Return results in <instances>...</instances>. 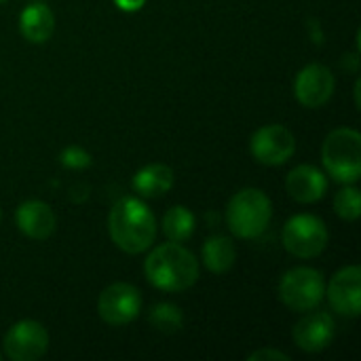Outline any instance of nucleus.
I'll list each match as a JSON object with an SVG mask.
<instances>
[{
    "label": "nucleus",
    "mask_w": 361,
    "mask_h": 361,
    "mask_svg": "<svg viewBox=\"0 0 361 361\" xmlns=\"http://www.w3.org/2000/svg\"><path fill=\"white\" fill-rule=\"evenodd\" d=\"M108 233L114 245L125 254H142L154 243L157 220L144 201L125 197L110 209Z\"/></svg>",
    "instance_id": "obj_1"
},
{
    "label": "nucleus",
    "mask_w": 361,
    "mask_h": 361,
    "mask_svg": "<svg viewBox=\"0 0 361 361\" xmlns=\"http://www.w3.org/2000/svg\"><path fill=\"white\" fill-rule=\"evenodd\" d=\"M146 279L163 292H184L199 279L197 258L180 243H163L146 258Z\"/></svg>",
    "instance_id": "obj_2"
},
{
    "label": "nucleus",
    "mask_w": 361,
    "mask_h": 361,
    "mask_svg": "<svg viewBox=\"0 0 361 361\" xmlns=\"http://www.w3.org/2000/svg\"><path fill=\"white\" fill-rule=\"evenodd\" d=\"M273 216L271 199L258 188L239 190L226 207V222L235 237L239 239H256L260 237Z\"/></svg>",
    "instance_id": "obj_3"
},
{
    "label": "nucleus",
    "mask_w": 361,
    "mask_h": 361,
    "mask_svg": "<svg viewBox=\"0 0 361 361\" xmlns=\"http://www.w3.org/2000/svg\"><path fill=\"white\" fill-rule=\"evenodd\" d=\"M326 171L341 184H355L361 176V135L355 129H334L322 148Z\"/></svg>",
    "instance_id": "obj_4"
},
{
    "label": "nucleus",
    "mask_w": 361,
    "mask_h": 361,
    "mask_svg": "<svg viewBox=\"0 0 361 361\" xmlns=\"http://www.w3.org/2000/svg\"><path fill=\"white\" fill-rule=\"evenodd\" d=\"M326 296V279L319 271L298 267L288 271L279 281V298L292 311H311Z\"/></svg>",
    "instance_id": "obj_5"
},
{
    "label": "nucleus",
    "mask_w": 361,
    "mask_h": 361,
    "mask_svg": "<svg viewBox=\"0 0 361 361\" xmlns=\"http://www.w3.org/2000/svg\"><path fill=\"white\" fill-rule=\"evenodd\" d=\"M328 228L324 220L311 214H298L283 226V247L296 258H315L328 245Z\"/></svg>",
    "instance_id": "obj_6"
},
{
    "label": "nucleus",
    "mask_w": 361,
    "mask_h": 361,
    "mask_svg": "<svg viewBox=\"0 0 361 361\" xmlns=\"http://www.w3.org/2000/svg\"><path fill=\"white\" fill-rule=\"evenodd\" d=\"M97 311L108 326L131 324L142 311V294L129 283H112L99 294Z\"/></svg>",
    "instance_id": "obj_7"
},
{
    "label": "nucleus",
    "mask_w": 361,
    "mask_h": 361,
    "mask_svg": "<svg viewBox=\"0 0 361 361\" xmlns=\"http://www.w3.org/2000/svg\"><path fill=\"white\" fill-rule=\"evenodd\" d=\"M49 349V334L42 324L23 319L4 334V353L13 361H34Z\"/></svg>",
    "instance_id": "obj_8"
},
{
    "label": "nucleus",
    "mask_w": 361,
    "mask_h": 361,
    "mask_svg": "<svg viewBox=\"0 0 361 361\" xmlns=\"http://www.w3.org/2000/svg\"><path fill=\"white\" fill-rule=\"evenodd\" d=\"M252 154L262 165H283L296 150L294 133L283 125H267L260 127L250 142Z\"/></svg>",
    "instance_id": "obj_9"
},
{
    "label": "nucleus",
    "mask_w": 361,
    "mask_h": 361,
    "mask_svg": "<svg viewBox=\"0 0 361 361\" xmlns=\"http://www.w3.org/2000/svg\"><path fill=\"white\" fill-rule=\"evenodd\" d=\"M334 87H336V80H334L332 70L322 63L305 66L294 80V93L298 102L307 108L324 106L332 97Z\"/></svg>",
    "instance_id": "obj_10"
},
{
    "label": "nucleus",
    "mask_w": 361,
    "mask_h": 361,
    "mask_svg": "<svg viewBox=\"0 0 361 361\" xmlns=\"http://www.w3.org/2000/svg\"><path fill=\"white\" fill-rule=\"evenodd\" d=\"M328 300L332 309L345 317L361 313V269L357 264L341 269L328 286Z\"/></svg>",
    "instance_id": "obj_11"
},
{
    "label": "nucleus",
    "mask_w": 361,
    "mask_h": 361,
    "mask_svg": "<svg viewBox=\"0 0 361 361\" xmlns=\"http://www.w3.org/2000/svg\"><path fill=\"white\" fill-rule=\"evenodd\" d=\"M334 336H336V322L330 313L324 311L302 317L292 330V338L296 347L307 353H319L328 349Z\"/></svg>",
    "instance_id": "obj_12"
},
{
    "label": "nucleus",
    "mask_w": 361,
    "mask_h": 361,
    "mask_svg": "<svg viewBox=\"0 0 361 361\" xmlns=\"http://www.w3.org/2000/svg\"><path fill=\"white\" fill-rule=\"evenodd\" d=\"M288 192L298 203H315L328 190V178L313 165H298L288 176Z\"/></svg>",
    "instance_id": "obj_13"
},
{
    "label": "nucleus",
    "mask_w": 361,
    "mask_h": 361,
    "mask_svg": "<svg viewBox=\"0 0 361 361\" xmlns=\"http://www.w3.org/2000/svg\"><path fill=\"white\" fill-rule=\"evenodd\" d=\"M17 226L30 239H47L53 235L57 220L53 209L42 201H25L17 207Z\"/></svg>",
    "instance_id": "obj_14"
},
{
    "label": "nucleus",
    "mask_w": 361,
    "mask_h": 361,
    "mask_svg": "<svg viewBox=\"0 0 361 361\" xmlns=\"http://www.w3.org/2000/svg\"><path fill=\"white\" fill-rule=\"evenodd\" d=\"M19 30L25 40L42 44L55 30V15L47 4H30L19 15Z\"/></svg>",
    "instance_id": "obj_15"
},
{
    "label": "nucleus",
    "mask_w": 361,
    "mask_h": 361,
    "mask_svg": "<svg viewBox=\"0 0 361 361\" xmlns=\"http://www.w3.org/2000/svg\"><path fill=\"white\" fill-rule=\"evenodd\" d=\"M171 186H173V169L163 165V163L146 165L133 176L135 192L146 197V199L163 197L165 192L171 190Z\"/></svg>",
    "instance_id": "obj_16"
},
{
    "label": "nucleus",
    "mask_w": 361,
    "mask_h": 361,
    "mask_svg": "<svg viewBox=\"0 0 361 361\" xmlns=\"http://www.w3.org/2000/svg\"><path fill=\"white\" fill-rule=\"evenodd\" d=\"M237 260V250L226 237H209L203 245V264L207 271L222 275L233 269Z\"/></svg>",
    "instance_id": "obj_17"
},
{
    "label": "nucleus",
    "mask_w": 361,
    "mask_h": 361,
    "mask_svg": "<svg viewBox=\"0 0 361 361\" xmlns=\"http://www.w3.org/2000/svg\"><path fill=\"white\" fill-rule=\"evenodd\" d=\"M195 226H197L195 214L184 205H173L163 216V233L173 243H182L190 239L195 233Z\"/></svg>",
    "instance_id": "obj_18"
},
{
    "label": "nucleus",
    "mask_w": 361,
    "mask_h": 361,
    "mask_svg": "<svg viewBox=\"0 0 361 361\" xmlns=\"http://www.w3.org/2000/svg\"><path fill=\"white\" fill-rule=\"evenodd\" d=\"M152 328H157L159 332L163 334H176L182 330L184 326V315L182 311L176 307V305H169V302H161L157 307H152L150 315H148Z\"/></svg>",
    "instance_id": "obj_19"
},
{
    "label": "nucleus",
    "mask_w": 361,
    "mask_h": 361,
    "mask_svg": "<svg viewBox=\"0 0 361 361\" xmlns=\"http://www.w3.org/2000/svg\"><path fill=\"white\" fill-rule=\"evenodd\" d=\"M334 209H336L338 218H343L347 222H355L361 214L360 190L355 186H345L343 190H338L334 197Z\"/></svg>",
    "instance_id": "obj_20"
},
{
    "label": "nucleus",
    "mask_w": 361,
    "mask_h": 361,
    "mask_svg": "<svg viewBox=\"0 0 361 361\" xmlns=\"http://www.w3.org/2000/svg\"><path fill=\"white\" fill-rule=\"evenodd\" d=\"M61 163L70 169H82V167H89L91 165V154L85 152L80 146H68L63 152H61Z\"/></svg>",
    "instance_id": "obj_21"
},
{
    "label": "nucleus",
    "mask_w": 361,
    "mask_h": 361,
    "mask_svg": "<svg viewBox=\"0 0 361 361\" xmlns=\"http://www.w3.org/2000/svg\"><path fill=\"white\" fill-rule=\"evenodd\" d=\"M250 361H267V360H281V361H290V357L286 355V353H281V351H277V349H260V351H256V353H252Z\"/></svg>",
    "instance_id": "obj_22"
},
{
    "label": "nucleus",
    "mask_w": 361,
    "mask_h": 361,
    "mask_svg": "<svg viewBox=\"0 0 361 361\" xmlns=\"http://www.w3.org/2000/svg\"><path fill=\"white\" fill-rule=\"evenodd\" d=\"M114 4H116L121 11H129V13H133V11H140V8L146 4V0H114Z\"/></svg>",
    "instance_id": "obj_23"
},
{
    "label": "nucleus",
    "mask_w": 361,
    "mask_h": 361,
    "mask_svg": "<svg viewBox=\"0 0 361 361\" xmlns=\"http://www.w3.org/2000/svg\"><path fill=\"white\" fill-rule=\"evenodd\" d=\"M0 360H2V353H0Z\"/></svg>",
    "instance_id": "obj_24"
},
{
    "label": "nucleus",
    "mask_w": 361,
    "mask_h": 361,
    "mask_svg": "<svg viewBox=\"0 0 361 361\" xmlns=\"http://www.w3.org/2000/svg\"><path fill=\"white\" fill-rule=\"evenodd\" d=\"M0 2H4V0H0Z\"/></svg>",
    "instance_id": "obj_25"
}]
</instances>
